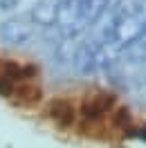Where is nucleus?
<instances>
[{"instance_id":"obj_1","label":"nucleus","mask_w":146,"mask_h":148,"mask_svg":"<svg viewBox=\"0 0 146 148\" xmlns=\"http://www.w3.org/2000/svg\"><path fill=\"white\" fill-rule=\"evenodd\" d=\"M117 106H119V97L115 92L101 90V88L88 90L81 99H76L79 123H76V130H74V132H79L81 137L92 139L94 132H97V128L115 112Z\"/></svg>"},{"instance_id":"obj_2","label":"nucleus","mask_w":146,"mask_h":148,"mask_svg":"<svg viewBox=\"0 0 146 148\" xmlns=\"http://www.w3.org/2000/svg\"><path fill=\"white\" fill-rule=\"evenodd\" d=\"M43 117H45L54 128L74 132L79 123V112H76V99L72 97H54L43 106Z\"/></svg>"},{"instance_id":"obj_3","label":"nucleus","mask_w":146,"mask_h":148,"mask_svg":"<svg viewBox=\"0 0 146 148\" xmlns=\"http://www.w3.org/2000/svg\"><path fill=\"white\" fill-rule=\"evenodd\" d=\"M5 101H9L14 108L18 110H36L43 106V85L41 79H32V81H23L11 90Z\"/></svg>"}]
</instances>
